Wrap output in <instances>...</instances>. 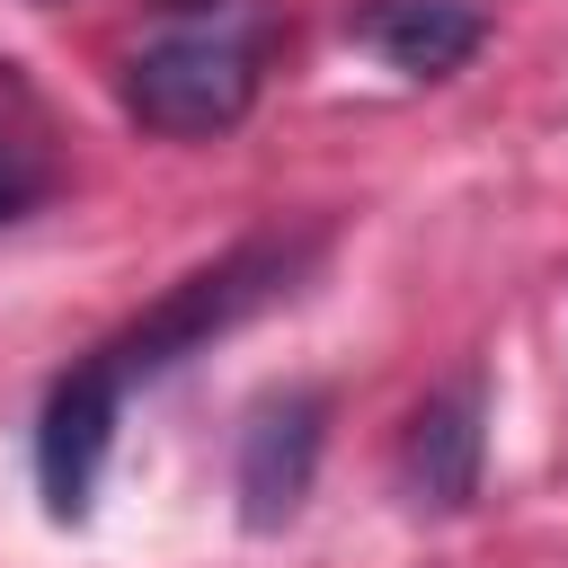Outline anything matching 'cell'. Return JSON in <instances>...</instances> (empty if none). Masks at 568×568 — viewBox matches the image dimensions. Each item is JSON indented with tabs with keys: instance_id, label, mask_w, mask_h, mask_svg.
Returning <instances> with one entry per match:
<instances>
[{
	"instance_id": "7",
	"label": "cell",
	"mask_w": 568,
	"mask_h": 568,
	"mask_svg": "<svg viewBox=\"0 0 568 568\" xmlns=\"http://www.w3.org/2000/svg\"><path fill=\"white\" fill-rule=\"evenodd\" d=\"M44 186H53L44 151H36V142H18V133H0V222L36 213V204H44Z\"/></svg>"
},
{
	"instance_id": "4",
	"label": "cell",
	"mask_w": 568,
	"mask_h": 568,
	"mask_svg": "<svg viewBox=\"0 0 568 568\" xmlns=\"http://www.w3.org/2000/svg\"><path fill=\"white\" fill-rule=\"evenodd\" d=\"M320 444H328V390L320 382H284L248 408L240 426V462H231V488H240V524L248 532H284L320 479Z\"/></svg>"
},
{
	"instance_id": "5",
	"label": "cell",
	"mask_w": 568,
	"mask_h": 568,
	"mask_svg": "<svg viewBox=\"0 0 568 568\" xmlns=\"http://www.w3.org/2000/svg\"><path fill=\"white\" fill-rule=\"evenodd\" d=\"M479 470H488V390H479V373H462L435 399H417V417L399 435V488L426 515H462L479 497Z\"/></svg>"
},
{
	"instance_id": "1",
	"label": "cell",
	"mask_w": 568,
	"mask_h": 568,
	"mask_svg": "<svg viewBox=\"0 0 568 568\" xmlns=\"http://www.w3.org/2000/svg\"><path fill=\"white\" fill-rule=\"evenodd\" d=\"M320 257V231H266V240H240V248H222L213 266H195V275H178L133 328H115L98 355H106V373L133 390V382H160L169 364H186V355H204L213 337H231L240 320H257L266 302H284L293 293V275Z\"/></svg>"
},
{
	"instance_id": "2",
	"label": "cell",
	"mask_w": 568,
	"mask_h": 568,
	"mask_svg": "<svg viewBox=\"0 0 568 568\" xmlns=\"http://www.w3.org/2000/svg\"><path fill=\"white\" fill-rule=\"evenodd\" d=\"M257 106V44L231 27H178L124 62V115L169 142H213Z\"/></svg>"
},
{
	"instance_id": "6",
	"label": "cell",
	"mask_w": 568,
	"mask_h": 568,
	"mask_svg": "<svg viewBox=\"0 0 568 568\" xmlns=\"http://www.w3.org/2000/svg\"><path fill=\"white\" fill-rule=\"evenodd\" d=\"M355 36L399 71V80H444L488 44V18L470 0H382L355 18Z\"/></svg>"
},
{
	"instance_id": "3",
	"label": "cell",
	"mask_w": 568,
	"mask_h": 568,
	"mask_svg": "<svg viewBox=\"0 0 568 568\" xmlns=\"http://www.w3.org/2000/svg\"><path fill=\"white\" fill-rule=\"evenodd\" d=\"M124 382L106 373V355L89 346L36 408V497L53 524H89L98 506V479H106V453H115V417H124Z\"/></svg>"
}]
</instances>
